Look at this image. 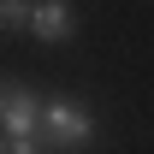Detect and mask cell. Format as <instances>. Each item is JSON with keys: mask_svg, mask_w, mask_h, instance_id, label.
Segmentation results:
<instances>
[{"mask_svg": "<svg viewBox=\"0 0 154 154\" xmlns=\"http://www.w3.org/2000/svg\"><path fill=\"white\" fill-rule=\"evenodd\" d=\"M36 142L54 148V154L89 148V142H95V119H89V107H77V101H48V107H42V136H36Z\"/></svg>", "mask_w": 154, "mask_h": 154, "instance_id": "cell-1", "label": "cell"}, {"mask_svg": "<svg viewBox=\"0 0 154 154\" xmlns=\"http://www.w3.org/2000/svg\"><path fill=\"white\" fill-rule=\"evenodd\" d=\"M42 107L48 101H36L24 83L0 77V136H42Z\"/></svg>", "mask_w": 154, "mask_h": 154, "instance_id": "cell-2", "label": "cell"}, {"mask_svg": "<svg viewBox=\"0 0 154 154\" xmlns=\"http://www.w3.org/2000/svg\"><path fill=\"white\" fill-rule=\"evenodd\" d=\"M30 36H36V42H48V48L71 42V36H77V12L65 6V0H42L36 12H30Z\"/></svg>", "mask_w": 154, "mask_h": 154, "instance_id": "cell-3", "label": "cell"}, {"mask_svg": "<svg viewBox=\"0 0 154 154\" xmlns=\"http://www.w3.org/2000/svg\"><path fill=\"white\" fill-rule=\"evenodd\" d=\"M30 0H0V36H18V30H30Z\"/></svg>", "mask_w": 154, "mask_h": 154, "instance_id": "cell-4", "label": "cell"}, {"mask_svg": "<svg viewBox=\"0 0 154 154\" xmlns=\"http://www.w3.org/2000/svg\"><path fill=\"white\" fill-rule=\"evenodd\" d=\"M0 154H42L36 136H0Z\"/></svg>", "mask_w": 154, "mask_h": 154, "instance_id": "cell-5", "label": "cell"}]
</instances>
